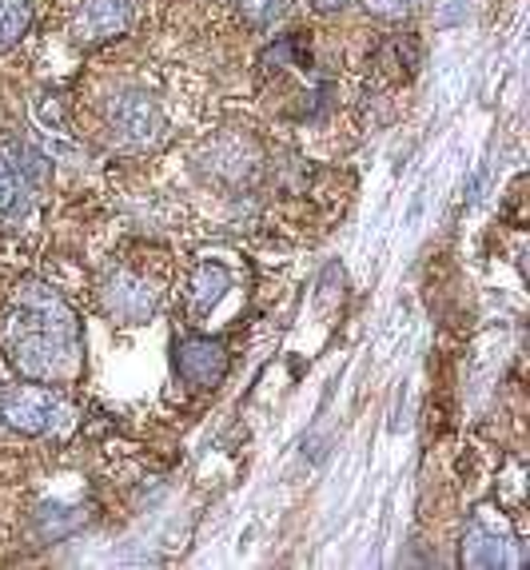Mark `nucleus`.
I'll return each mask as SVG.
<instances>
[{"label": "nucleus", "mask_w": 530, "mask_h": 570, "mask_svg": "<svg viewBox=\"0 0 530 570\" xmlns=\"http://www.w3.org/2000/svg\"><path fill=\"white\" fill-rule=\"evenodd\" d=\"M76 352H80V324H76L72 307L65 304V295L40 279L20 284L9 340L12 367L24 380L57 383L72 375Z\"/></svg>", "instance_id": "obj_1"}, {"label": "nucleus", "mask_w": 530, "mask_h": 570, "mask_svg": "<svg viewBox=\"0 0 530 570\" xmlns=\"http://www.w3.org/2000/svg\"><path fill=\"white\" fill-rule=\"evenodd\" d=\"M45 176L48 160L29 140H17V136L0 140V224H17L29 216Z\"/></svg>", "instance_id": "obj_2"}, {"label": "nucleus", "mask_w": 530, "mask_h": 570, "mask_svg": "<svg viewBox=\"0 0 530 570\" xmlns=\"http://www.w3.org/2000/svg\"><path fill=\"white\" fill-rule=\"evenodd\" d=\"M108 124L128 148H148L164 136V112L156 105V96L128 88V92L108 100Z\"/></svg>", "instance_id": "obj_3"}, {"label": "nucleus", "mask_w": 530, "mask_h": 570, "mask_svg": "<svg viewBox=\"0 0 530 570\" xmlns=\"http://www.w3.org/2000/svg\"><path fill=\"white\" fill-rule=\"evenodd\" d=\"M60 400L52 387H37V383H20L0 395V419L4 428L20 431V435H45L60 415Z\"/></svg>", "instance_id": "obj_4"}, {"label": "nucleus", "mask_w": 530, "mask_h": 570, "mask_svg": "<svg viewBox=\"0 0 530 570\" xmlns=\"http://www.w3.org/2000/svg\"><path fill=\"white\" fill-rule=\"evenodd\" d=\"M100 299L116 324H144L156 312V287L136 272H112L100 287Z\"/></svg>", "instance_id": "obj_5"}, {"label": "nucleus", "mask_w": 530, "mask_h": 570, "mask_svg": "<svg viewBox=\"0 0 530 570\" xmlns=\"http://www.w3.org/2000/svg\"><path fill=\"white\" fill-rule=\"evenodd\" d=\"M176 371L192 387H216L227 375V347L212 335H188L176 343Z\"/></svg>", "instance_id": "obj_6"}, {"label": "nucleus", "mask_w": 530, "mask_h": 570, "mask_svg": "<svg viewBox=\"0 0 530 570\" xmlns=\"http://www.w3.org/2000/svg\"><path fill=\"white\" fill-rule=\"evenodd\" d=\"M132 20V0H85L72 17V40L76 45H100L128 29Z\"/></svg>", "instance_id": "obj_7"}, {"label": "nucleus", "mask_w": 530, "mask_h": 570, "mask_svg": "<svg viewBox=\"0 0 530 570\" xmlns=\"http://www.w3.org/2000/svg\"><path fill=\"white\" fill-rule=\"evenodd\" d=\"M519 562L514 554V542L499 531V527L474 519L463 534V567L467 570H507Z\"/></svg>", "instance_id": "obj_8"}, {"label": "nucleus", "mask_w": 530, "mask_h": 570, "mask_svg": "<svg viewBox=\"0 0 530 570\" xmlns=\"http://www.w3.org/2000/svg\"><path fill=\"white\" fill-rule=\"evenodd\" d=\"M227 287H232V272L224 264H199L196 276H192V312H212L227 295Z\"/></svg>", "instance_id": "obj_9"}, {"label": "nucleus", "mask_w": 530, "mask_h": 570, "mask_svg": "<svg viewBox=\"0 0 530 570\" xmlns=\"http://www.w3.org/2000/svg\"><path fill=\"white\" fill-rule=\"evenodd\" d=\"M419 60H423V52H419L415 37H395L383 45V52H379V65H383V72H387L391 80H411L415 77Z\"/></svg>", "instance_id": "obj_10"}, {"label": "nucleus", "mask_w": 530, "mask_h": 570, "mask_svg": "<svg viewBox=\"0 0 530 570\" xmlns=\"http://www.w3.org/2000/svg\"><path fill=\"white\" fill-rule=\"evenodd\" d=\"M32 20V0H0V48L17 45Z\"/></svg>", "instance_id": "obj_11"}, {"label": "nucleus", "mask_w": 530, "mask_h": 570, "mask_svg": "<svg viewBox=\"0 0 530 570\" xmlns=\"http://www.w3.org/2000/svg\"><path fill=\"white\" fill-rule=\"evenodd\" d=\"M239 17L252 24V29H267V24H275V20L284 17V0H236Z\"/></svg>", "instance_id": "obj_12"}, {"label": "nucleus", "mask_w": 530, "mask_h": 570, "mask_svg": "<svg viewBox=\"0 0 530 570\" xmlns=\"http://www.w3.org/2000/svg\"><path fill=\"white\" fill-rule=\"evenodd\" d=\"M363 9L379 20H403L415 12V0H363Z\"/></svg>", "instance_id": "obj_13"}, {"label": "nucleus", "mask_w": 530, "mask_h": 570, "mask_svg": "<svg viewBox=\"0 0 530 570\" xmlns=\"http://www.w3.org/2000/svg\"><path fill=\"white\" fill-rule=\"evenodd\" d=\"M315 9L320 12H335V9H343V4H347V0H312Z\"/></svg>", "instance_id": "obj_14"}]
</instances>
